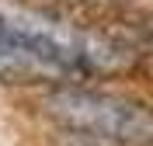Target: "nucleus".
<instances>
[{"label": "nucleus", "mask_w": 153, "mask_h": 146, "mask_svg": "<svg viewBox=\"0 0 153 146\" xmlns=\"http://www.w3.org/2000/svg\"><path fill=\"white\" fill-rule=\"evenodd\" d=\"M59 104H66V115L80 125L105 132V136L118 139H139L146 132V118L136 108L115 104L111 97H97V94H66L59 97Z\"/></svg>", "instance_id": "f03ea898"}, {"label": "nucleus", "mask_w": 153, "mask_h": 146, "mask_svg": "<svg viewBox=\"0 0 153 146\" xmlns=\"http://www.w3.org/2000/svg\"><path fill=\"white\" fill-rule=\"evenodd\" d=\"M115 66L105 42L45 14L0 10V80H49Z\"/></svg>", "instance_id": "f257e3e1"}]
</instances>
